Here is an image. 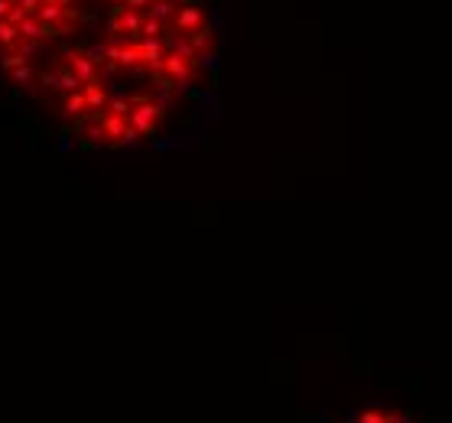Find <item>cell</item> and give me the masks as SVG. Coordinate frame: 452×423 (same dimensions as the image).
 I'll return each instance as SVG.
<instances>
[{"label":"cell","instance_id":"1","mask_svg":"<svg viewBox=\"0 0 452 423\" xmlns=\"http://www.w3.org/2000/svg\"><path fill=\"white\" fill-rule=\"evenodd\" d=\"M163 117H166V111H163V108H159L150 95H137V98H131L127 124L137 130V137H157Z\"/></svg>","mask_w":452,"mask_h":423},{"label":"cell","instance_id":"2","mask_svg":"<svg viewBox=\"0 0 452 423\" xmlns=\"http://www.w3.org/2000/svg\"><path fill=\"white\" fill-rule=\"evenodd\" d=\"M36 20L43 26H52V30H59L62 36L69 33V26H72V10H65V7H59L56 0H43L36 10Z\"/></svg>","mask_w":452,"mask_h":423},{"label":"cell","instance_id":"3","mask_svg":"<svg viewBox=\"0 0 452 423\" xmlns=\"http://www.w3.org/2000/svg\"><path fill=\"white\" fill-rule=\"evenodd\" d=\"M140 20H144V13L127 10V7H114L108 26H111V33H114V36L137 39V33H140Z\"/></svg>","mask_w":452,"mask_h":423},{"label":"cell","instance_id":"4","mask_svg":"<svg viewBox=\"0 0 452 423\" xmlns=\"http://www.w3.org/2000/svg\"><path fill=\"white\" fill-rule=\"evenodd\" d=\"M65 65H69V69L78 75V82H82V85L98 82V65L88 59L85 49H65Z\"/></svg>","mask_w":452,"mask_h":423},{"label":"cell","instance_id":"5","mask_svg":"<svg viewBox=\"0 0 452 423\" xmlns=\"http://www.w3.org/2000/svg\"><path fill=\"white\" fill-rule=\"evenodd\" d=\"M137 52H140V65L150 69V72H163V59H166V49L159 39H134Z\"/></svg>","mask_w":452,"mask_h":423},{"label":"cell","instance_id":"6","mask_svg":"<svg viewBox=\"0 0 452 423\" xmlns=\"http://www.w3.org/2000/svg\"><path fill=\"white\" fill-rule=\"evenodd\" d=\"M172 23H176L185 33V36H189V33H196L199 26H205V10H202L199 3H192V0H189V3H183V7L176 10V20H172Z\"/></svg>","mask_w":452,"mask_h":423},{"label":"cell","instance_id":"7","mask_svg":"<svg viewBox=\"0 0 452 423\" xmlns=\"http://www.w3.org/2000/svg\"><path fill=\"white\" fill-rule=\"evenodd\" d=\"M82 98H85V108L88 111H104L108 108V91L101 82H91V85H82Z\"/></svg>","mask_w":452,"mask_h":423},{"label":"cell","instance_id":"8","mask_svg":"<svg viewBox=\"0 0 452 423\" xmlns=\"http://www.w3.org/2000/svg\"><path fill=\"white\" fill-rule=\"evenodd\" d=\"M176 10H179V3H176V0H153V3H150L144 13H147V16H153L157 23L170 26L172 20H176Z\"/></svg>","mask_w":452,"mask_h":423},{"label":"cell","instance_id":"9","mask_svg":"<svg viewBox=\"0 0 452 423\" xmlns=\"http://www.w3.org/2000/svg\"><path fill=\"white\" fill-rule=\"evenodd\" d=\"M56 91H62V95L82 91V82H78V75H75L69 65H59V72H56Z\"/></svg>","mask_w":452,"mask_h":423},{"label":"cell","instance_id":"10","mask_svg":"<svg viewBox=\"0 0 452 423\" xmlns=\"http://www.w3.org/2000/svg\"><path fill=\"white\" fill-rule=\"evenodd\" d=\"M62 111L69 114V117H75V121H78V117L88 111V108H85V98H82V91H72V95H65V101H62Z\"/></svg>","mask_w":452,"mask_h":423},{"label":"cell","instance_id":"11","mask_svg":"<svg viewBox=\"0 0 452 423\" xmlns=\"http://www.w3.org/2000/svg\"><path fill=\"white\" fill-rule=\"evenodd\" d=\"M10 75H13V82H16L20 88H33V82H36V72H33V65H30V62L16 65Z\"/></svg>","mask_w":452,"mask_h":423},{"label":"cell","instance_id":"12","mask_svg":"<svg viewBox=\"0 0 452 423\" xmlns=\"http://www.w3.org/2000/svg\"><path fill=\"white\" fill-rule=\"evenodd\" d=\"M159 33H163V23H157L153 16H147V13H144V20H140V33H137V39H159Z\"/></svg>","mask_w":452,"mask_h":423},{"label":"cell","instance_id":"13","mask_svg":"<svg viewBox=\"0 0 452 423\" xmlns=\"http://www.w3.org/2000/svg\"><path fill=\"white\" fill-rule=\"evenodd\" d=\"M361 423H394V417H387L384 411H365L361 413Z\"/></svg>","mask_w":452,"mask_h":423},{"label":"cell","instance_id":"14","mask_svg":"<svg viewBox=\"0 0 452 423\" xmlns=\"http://www.w3.org/2000/svg\"><path fill=\"white\" fill-rule=\"evenodd\" d=\"M13 3H16L26 16H36V10H39V3H43V0H13Z\"/></svg>","mask_w":452,"mask_h":423},{"label":"cell","instance_id":"15","mask_svg":"<svg viewBox=\"0 0 452 423\" xmlns=\"http://www.w3.org/2000/svg\"><path fill=\"white\" fill-rule=\"evenodd\" d=\"M150 3H153V0H124V7H127V10H137V13H144Z\"/></svg>","mask_w":452,"mask_h":423},{"label":"cell","instance_id":"16","mask_svg":"<svg viewBox=\"0 0 452 423\" xmlns=\"http://www.w3.org/2000/svg\"><path fill=\"white\" fill-rule=\"evenodd\" d=\"M23 16H26V13L20 10V7H16V3H13V7H10V13H7V16H3V20H7V23H10V26H16V23H20V20H23Z\"/></svg>","mask_w":452,"mask_h":423},{"label":"cell","instance_id":"17","mask_svg":"<svg viewBox=\"0 0 452 423\" xmlns=\"http://www.w3.org/2000/svg\"><path fill=\"white\" fill-rule=\"evenodd\" d=\"M10 7H13V0H0V20L10 13Z\"/></svg>","mask_w":452,"mask_h":423},{"label":"cell","instance_id":"18","mask_svg":"<svg viewBox=\"0 0 452 423\" xmlns=\"http://www.w3.org/2000/svg\"><path fill=\"white\" fill-rule=\"evenodd\" d=\"M56 3H59V7H65V10H72V3H75V0H56Z\"/></svg>","mask_w":452,"mask_h":423},{"label":"cell","instance_id":"19","mask_svg":"<svg viewBox=\"0 0 452 423\" xmlns=\"http://www.w3.org/2000/svg\"><path fill=\"white\" fill-rule=\"evenodd\" d=\"M108 3H114V7H124V0H108Z\"/></svg>","mask_w":452,"mask_h":423}]
</instances>
